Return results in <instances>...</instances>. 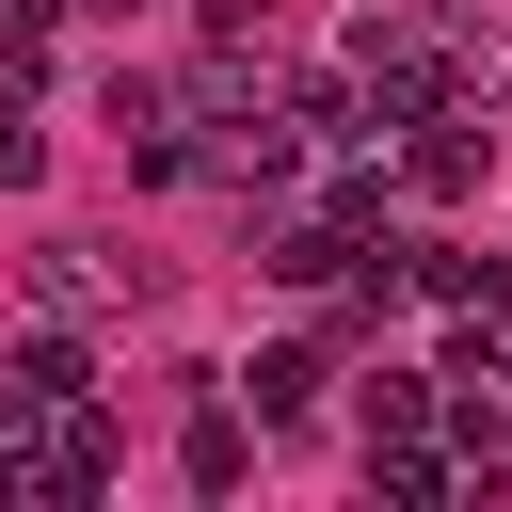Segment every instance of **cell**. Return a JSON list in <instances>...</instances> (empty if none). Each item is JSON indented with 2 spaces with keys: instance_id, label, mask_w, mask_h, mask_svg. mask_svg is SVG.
Returning a JSON list of instances; mask_svg holds the SVG:
<instances>
[{
  "instance_id": "cell-4",
  "label": "cell",
  "mask_w": 512,
  "mask_h": 512,
  "mask_svg": "<svg viewBox=\"0 0 512 512\" xmlns=\"http://www.w3.org/2000/svg\"><path fill=\"white\" fill-rule=\"evenodd\" d=\"M416 288H432L464 336H512V256H448V240H416Z\"/></svg>"
},
{
  "instance_id": "cell-8",
  "label": "cell",
  "mask_w": 512,
  "mask_h": 512,
  "mask_svg": "<svg viewBox=\"0 0 512 512\" xmlns=\"http://www.w3.org/2000/svg\"><path fill=\"white\" fill-rule=\"evenodd\" d=\"M448 96H464V112H512V32L448 16Z\"/></svg>"
},
{
  "instance_id": "cell-3",
  "label": "cell",
  "mask_w": 512,
  "mask_h": 512,
  "mask_svg": "<svg viewBox=\"0 0 512 512\" xmlns=\"http://www.w3.org/2000/svg\"><path fill=\"white\" fill-rule=\"evenodd\" d=\"M144 288H160V272L112 256V240H48V256H32V304H48V320H112V304H144Z\"/></svg>"
},
{
  "instance_id": "cell-1",
  "label": "cell",
  "mask_w": 512,
  "mask_h": 512,
  "mask_svg": "<svg viewBox=\"0 0 512 512\" xmlns=\"http://www.w3.org/2000/svg\"><path fill=\"white\" fill-rule=\"evenodd\" d=\"M0 448H16V496H96V480L128 464V432H112L96 384H80V400H0Z\"/></svg>"
},
{
  "instance_id": "cell-9",
  "label": "cell",
  "mask_w": 512,
  "mask_h": 512,
  "mask_svg": "<svg viewBox=\"0 0 512 512\" xmlns=\"http://www.w3.org/2000/svg\"><path fill=\"white\" fill-rule=\"evenodd\" d=\"M96 368H80V336H16L0 352V400H80Z\"/></svg>"
},
{
  "instance_id": "cell-10",
  "label": "cell",
  "mask_w": 512,
  "mask_h": 512,
  "mask_svg": "<svg viewBox=\"0 0 512 512\" xmlns=\"http://www.w3.org/2000/svg\"><path fill=\"white\" fill-rule=\"evenodd\" d=\"M48 176V128H32V96H0V192H32Z\"/></svg>"
},
{
  "instance_id": "cell-11",
  "label": "cell",
  "mask_w": 512,
  "mask_h": 512,
  "mask_svg": "<svg viewBox=\"0 0 512 512\" xmlns=\"http://www.w3.org/2000/svg\"><path fill=\"white\" fill-rule=\"evenodd\" d=\"M64 16H144V0H64Z\"/></svg>"
},
{
  "instance_id": "cell-6",
  "label": "cell",
  "mask_w": 512,
  "mask_h": 512,
  "mask_svg": "<svg viewBox=\"0 0 512 512\" xmlns=\"http://www.w3.org/2000/svg\"><path fill=\"white\" fill-rule=\"evenodd\" d=\"M320 384H336V352H320V336H272V352L240 368V400H256V432H288V416H304Z\"/></svg>"
},
{
  "instance_id": "cell-12",
  "label": "cell",
  "mask_w": 512,
  "mask_h": 512,
  "mask_svg": "<svg viewBox=\"0 0 512 512\" xmlns=\"http://www.w3.org/2000/svg\"><path fill=\"white\" fill-rule=\"evenodd\" d=\"M496 384H512V336H496Z\"/></svg>"
},
{
  "instance_id": "cell-7",
  "label": "cell",
  "mask_w": 512,
  "mask_h": 512,
  "mask_svg": "<svg viewBox=\"0 0 512 512\" xmlns=\"http://www.w3.org/2000/svg\"><path fill=\"white\" fill-rule=\"evenodd\" d=\"M176 464H192V496H240V464H256V432H240V400H192V432H176Z\"/></svg>"
},
{
  "instance_id": "cell-5",
  "label": "cell",
  "mask_w": 512,
  "mask_h": 512,
  "mask_svg": "<svg viewBox=\"0 0 512 512\" xmlns=\"http://www.w3.org/2000/svg\"><path fill=\"white\" fill-rule=\"evenodd\" d=\"M352 256H368V224L304 208V224H272V256H256V272H288V288H352Z\"/></svg>"
},
{
  "instance_id": "cell-2",
  "label": "cell",
  "mask_w": 512,
  "mask_h": 512,
  "mask_svg": "<svg viewBox=\"0 0 512 512\" xmlns=\"http://www.w3.org/2000/svg\"><path fill=\"white\" fill-rule=\"evenodd\" d=\"M496 176V112H464V96H432L416 128H400V192H432V208H464Z\"/></svg>"
}]
</instances>
